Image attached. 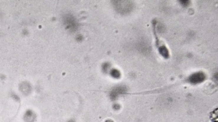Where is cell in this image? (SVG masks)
<instances>
[{"mask_svg": "<svg viewBox=\"0 0 218 122\" xmlns=\"http://www.w3.org/2000/svg\"><path fill=\"white\" fill-rule=\"evenodd\" d=\"M192 82H202L204 78V74L202 72H196L193 74L191 77Z\"/></svg>", "mask_w": 218, "mask_h": 122, "instance_id": "obj_1", "label": "cell"}, {"mask_svg": "<svg viewBox=\"0 0 218 122\" xmlns=\"http://www.w3.org/2000/svg\"><path fill=\"white\" fill-rule=\"evenodd\" d=\"M159 51L161 55H163V57H168V51L166 47L164 46L161 47L160 48Z\"/></svg>", "mask_w": 218, "mask_h": 122, "instance_id": "obj_2", "label": "cell"}, {"mask_svg": "<svg viewBox=\"0 0 218 122\" xmlns=\"http://www.w3.org/2000/svg\"><path fill=\"white\" fill-rule=\"evenodd\" d=\"M180 2L181 3V4L183 5L184 6H188V5L189 4L190 1H180Z\"/></svg>", "mask_w": 218, "mask_h": 122, "instance_id": "obj_3", "label": "cell"}]
</instances>
